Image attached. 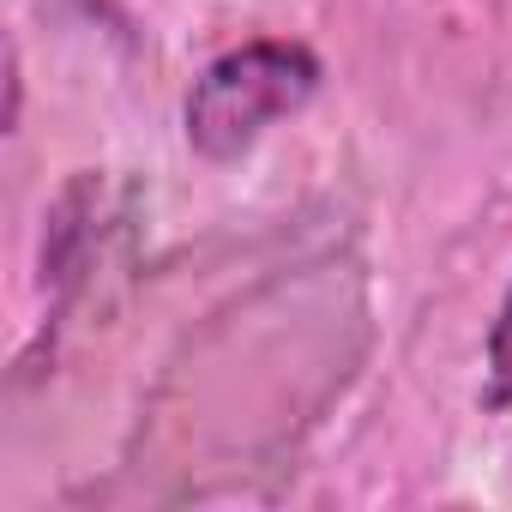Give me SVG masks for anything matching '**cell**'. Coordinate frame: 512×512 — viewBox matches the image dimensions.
Returning <instances> with one entry per match:
<instances>
[{
	"label": "cell",
	"instance_id": "6da1fadb",
	"mask_svg": "<svg viewBox=\"0 0 512 512\" xmlns=\"http://www.w3.org/2000/svg\"><path fill=\"white\" fill-rule=\"evenodd\" d=\"M314 91H320L314 49L278 43V37L241 43V49L217 55L199 73V85L187 97V145L199 157H211V163H229V157H241L253 139H260L272 121L296 115Z\"/></svg>",
	"mask_w": 512,
	"mask_h": 512
},
{
	"label": "cell",
	"instance_id": "7a4b0ae2",
	"mask_svg": "<svg viewBox=\"0 0 512 512\" xmlns=\"http://www.w3.org/2000/svg\"><path fill=\"white\" fill-rule=\"evenodd\" d=\"M482 410H512V290L488 326V392H482Z\"/></svg>",
	"mask_w": 512,
	"mask_h": 512
}]
</instances>
